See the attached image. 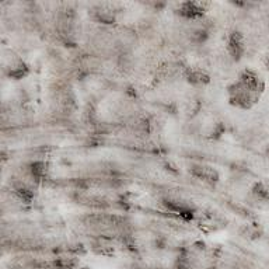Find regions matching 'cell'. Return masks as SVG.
<instances>
[{
    "label": "cell",
    "mask_w": 269,
    "mask_h": 269,
    "mask_svg": "<svg viewBox=\"0 0 269 269\" xmlns=\"http://www.w3.org/2000/svg\"><path fill=\"white\" fill-rule=\"evenodd\" d=\"M205 13V4L199 1H187V3H181L179 4V14L185 18H198Z\"/></svg>",
    "instance_id": "obj_1"
},
{
    "label": "cell",
    "mask_w": 269,
    "mask_h": 269,
    "mask_svg": "<svg viewBox=\"0 0 269 269\" xmlns=\"http://www.w3.org/2000/svg\"><path fill=\"white\" fill-rule=\"evenodd\" d=\"M268 154H269V149H268Z\"/></svg>",
    "instance_id": "obj_4"
},
{
    "label": "cell",
    "mask_w": 269,
    "mask_h": 269,
    "mask_svg": "<svg viewBox=\"0 0 269 269\" xmlns=\"http://www.w3.org/2000/svg\"><path fill=\"white\" fill-rule=\"evenodd\" d=\"M243 37L240 32H232L229 37V42H227V49L229 53L232 55L233 59L239 60L241 55L244 52V46H243Z\"/></svg>",
    "instance_id": "obj_2"
},
{
    "label": "cell",
    "mask_w": 269,
    "mask_h": 269,
    "mask_svg": "<svg viewBox=\"0 0 269 269\" xmlns=\"http://www.w3.org/2000/svg\"><path fill=\"white\" fill-rule=\"evenodd\" d=\"M253 195L258 201H268L269 199L268 189L264 187L262 184H255L254 187H253Z\"/></svg>",
    "instance_id": "obj_3"
}]
</instances>
